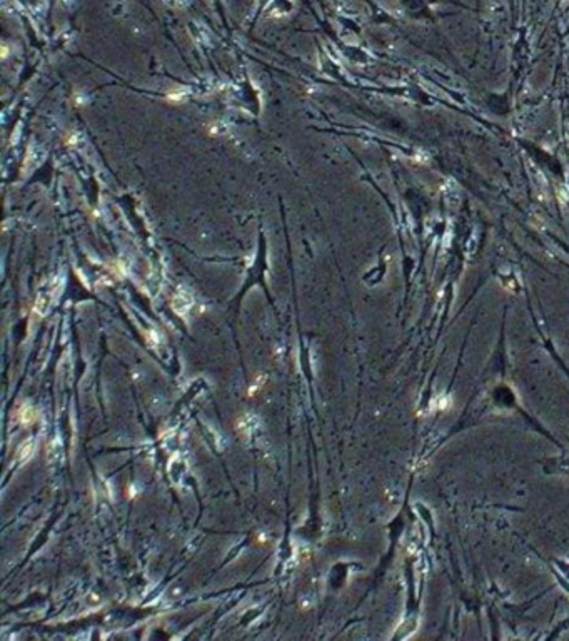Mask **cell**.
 <instances>
[{"instance_id": "1", "label": "cell", "mask_w": 569, "mask_h": 641, "mask_svg": "<svg viewBox=\"0 0 569 641\" xmlns=\"http://www.w3.org/2000/svg\"><path fill=\"white\" fill-rule=\"evenodd\" d=\"M32 451H33V443L32 441H27L22 446V449L19 451V454H20V458H22V459H25V458L28 459V458H30V452Z\"/></svg>"}]
</instances>
